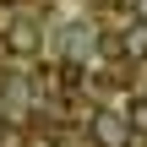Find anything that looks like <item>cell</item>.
<instances>
[{"label":"cell","instance_id":"2","mask_svg":"<svg viewBox=\"0 0 147 147\" xmlns=\"http://www.w3.org/2000/svg\"><path fill=\"white\" fill-rule=\"evenodd\" d=\"M0 147H27V142H22V131H0Z\"/></svg>","mask_w":147,"mask_h":147},{"label":"cell","instance_id":"1","mask_svg":"<svg viewBox=\"0 0 147 147\" xmlns=\"http://www.w3.org/2000/svg\"><path fill=\"white\" fill-rule=\"evenodd\" d=\"M93 136H98V147H125L131 142V120L125 115H93Z\"/></svg>","mask_w":147,"mask_h":147}]
</instances>
